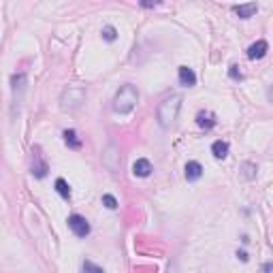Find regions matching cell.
<instances>
[{"mask_svg":"<svg viewBox=\"0 0 273 273\" xmlns=\"http://www.w3.org/2000/svg\"><path fill=\"white\" fill-rule=\"evenodd\" d=\"M179 109H181V94H171L162 98V103L158 105V124L162 128H169V126L175 124Z\"/></svg>","mask_w":273,"mask_h":273,"instance_id":"7a4b0ae2","label":"cell"},{"mask_svg":"<svg viewBox=\"0 0 273 273\" xmlns=\"http://www.w3.org/2000/svg\"><path fill=\"white\" fill-rule=\"evenodd\" d=\"M47 171H49V165H47V160L43 158V154L39 148H34V158H32V175L34 177H39L43 179L45 175H47Z\"/></svg>","mask_w":273,"mask_h":273,"instance_id":"8992f818","label":"cell"},{"mask_svg":"<svg viewBox=\"0 0 273 273\" xmlns=\"http://www.w3.org/2000/svg\"><path fill=\"white\" fill-rule=\"evenodd\" d=\"M69 229L73 231V235L75 237H79V239H86L88 235H90V222L86 220L84 216H79V214H73V216H69Z\"/></svg>","mask_w":273,"mask_h":273,"instance_id":"5b68a950","label":"cell"},{"mask_svg":"<svg viewBox=\"0 0 273 273\" xmlns=\"http://www.w3.org/2000/svg\"><path fill=\"white\" fill-rule=\"evenodd\" d=\"M64 143L69 145V148H73V150H79L81 148V139L77 136L75 130H64Z\"/></svg>","mask_w":273,"mask_h":273,"instance_id":"2e32d148","label":"cell"},{"mask_svg":"<svg viewBox=\"0 0 273 273\" xmlns=\"http://www.w3.org/2000/svg\"><path fill=\"white\" fill-rule=\"evenodd\" d=\"M184 175L188 181H198L203 177V167H201V162H196V160H190L186 169H184Z\"/></svg>","mask_w":273,"mask_h":273,"instance_id":"30bf717a","label":"cell"},{"mask_svg":"<svg viewBox=\"0 0 273 273\" xmlns=\"http://www.w3.org/2000/svg\"><path fill=\"white\" fill-rule=\"evenodd\" d=\"M152 171H154V167L148 158H136L134 160V165H132V175L134 177H150Z\"/></svg>","mask_w":273,"mask_h":273,"instance_id":"ba28073f","label":"cell"},{"mask_svg":"<svg viewBox=\"0 0 273 273\" xmlns=\"http://www.w3.org/2000/svg\"><path fill=\"white\" fill-rule=\"evenodd\" d=\"M239 175L243 179H254L256 177V165H254V162H243L239 169Z\"/></svg>","mask_w":273,"mask_h":273,"instance_id":"9a60e30c","label":"cell"},{"mask_svg":"<svg viewBox=\"0 0 273 273\" xmlns=\"http://www.w3.org/2000/svg\"><path fill=\"white\" fill-rule=\"evenodd\" d=\"M229 77L235 79V81H241V79H243V75H241V71H239L237 64H233V66L229 69Z\"/></svg>","mask_w":273,"mask_h":273,"instance_id":"44dd1931","label":"cell"},{"mask_svg":"<svg viewBox=\"0 0 273 273\" xmlns=\"http://www.w3.org/2000/svg\"><path fill=\"white\" fill-rule=\"evenodd\" d=\"M11 84H13V94L17 96V92H22V90H24V84H26V75H24V73H20V75H13Z\"/></svg>","mask_w":273,"mask_h":273,"instance_id":"e0dca14e","label":"cell"},{"mask_svg":"<svg viewBox=\"0 0 273 273\" xmlns=\"http://www.w3.org/2000/svg\"><path fill=\"white\" fill-rule=\"evenodd\" d=\"M103 167L111 173H117L120 169V148L115 143H109L103 150Z\"/></svg>","mask_w":273,"mask_h":273,"instance_id":"277c9868","label":"cell"},{"mask_svg":"<svg viewBox=\"0 0 273 273\" xmlns=\"http://www.w3.org/2000/svg\"><path fill=\"white\" fill-rule=\"evenodd\" d=\"M169 273H175V267H173V269H169Z\"/></svg>","mask_w":273,"mask_h":273,"instance_id":"cb8c5ba5","label":"cell"},{"mask_svg":"<svg viewBox=\"0 0 273 273\" xmlns=\"http://www.w3.org/2000/svg\"><path fill=\"white\" fill-rule=\"evenodd\" d=\"M212 154H214V158H218V160H224L226 156H229V143L226 141H214L212 143Z\"/></svg>","mask_w":273,"mask_h":273,"instance_id":"4fadbf2b","label":"cell"},{"mask_svg":"<svg viewBox=\"0 0 273 273\" xmlns=\"http://www.w3.org/2000/svg\"><path fill=\"white\" fill-rule=\"evenodd\" d=\"M265 273H273V262H265V269H262Z\"/></svg>","mask_w":273,"mask_h":273,"instance_id":"7402d4cb","label":"cell"},{"mask_svg":"<svg viewBox=\"0 0 273 273\" xmlns=\"http://www.w3.org/2000/svg\"><path fill=\"white\" fill-rule=\"evenodd\" d=\"M196 124L201 126L203 130H212L216 126V115L212 111H198L196 113Z\"/></svg>","mask_w":273,"mask_h":273,"instance_id":"8fae6325","label":"cell"},{"mask_svg":"<svg viewBox=\"0 0 273 273\" xmlns=\"http://www.w3.org/2000/svg\"><path fill=\"white\" fill-rule=\"evenodd\" d=\"M81 267H84V273H105V269L103 267H98L96 265V262H92V260H84V265H81Z\"/></svg>","mask_w":273,"mask_h":273,"instance_id":"ac0fdd59","label":"cell"},{"mask_svg":"<svg viewBox=\"0 0 273 273\" xmlns=\"http://www.w3.org/2000/svg\"><path fill=\"white\" fill-rule=\"evenodd\" d=\"M56 192H58L62 198H64V201H69V198H71V186L66 184L64 177H58V179H56Z\"/></svg>","mask_w":273,"mask_h":273,"instance_id":"5bb4252c","label":"cell"},{"mask_svg":"<svg viewBox=\"0 0 273 273\" xmlns=\"http://www.w3.org/2000/svg\"><path fill=\"white\" fill-rule=\"evenodd\" d=\"M267 51H269V43L260 39V41L252 43L250 47H248V58H250V60H260V58L267 56Z\"/></svg>","mask_w":273,"mask_h":273,"instance_id":"9c48e42d","label":"cell"},{"mask_svg":"<svg viewBox=\"0 0 273 273\" xmlns=\"http://www.w3.org/2000/svg\"><path fill=\"white\" fill-rule=\"evenodd\" d=\"M84 101H86V90L81 86H66L64 90H62V94H60V107L69 109V111L81 107Z\"/></svg>","mask_w":273,"mask_h":273,"instance_id":"3957f363","label":"cell"},{"mask_svg":"<svg viewBox=\"0 0 273 273\" xmlns=\"http://www.w3.org/2000/svg\"><path fill=\"white\" fill-rule=\"evenodd\" d=\"M136 103H139V92H136V88L132 84H124L113 96V111L120 115H126L136 107Z\"/></svg>","mask_w":273,"mask_h":273,"instance_id":"6da1fadb","label":"cell"},{"mask_svg":"<svg viewBox=\"0 0 273 273\" xmlns=\"http://www.w3.org/2000/svg\"><path fill=\"white\" fill-rule=\"evenodd\" d=\"M103 39L107 43H113L117 39V30L113 28V26H105V28H103Z\"/></svg>","mask_w":273,"mask_h":273,"instance_id":"d6986e66","label":"cell"},{"mask_svg":"<svg viewBox=\"0 0 273 273\" xmlns=\"http://www.w3.org/2000/svg\"><path fill=\"white\" fill-rule=\"evenodd\" d=\"M177 77H179V84L184 88H194L196 86V73L190 66H179L177 69Z\"/></svg>","mask_w":273,"mask_h":273,"instance_id":"52a82bcc","label":"cell"},{"mask_svg":"<svg viewBox=\"0 0 273 273\" xmlns=\"http://www.w3.org/2000/svg\"><path fill=\"white\" fill-rule=\"evenodd\" d=\"M258 11V5L256 3H250V5H237L235 7V13H237L241 20H250V17Z\"/></svg>","mask_w":273,"mask_h":273,"instance_id":"7c38bea8","label":"cell"},{"mask_svg":"<svg viewBox=\"0 0 273 273\" xmlns=\"http://www.w3.org/2000/svg\"><path fill=\"white\" fill-rule=\"evenodd\" d=\"M237 258H241V260L245 262V260H248V254H245V252L241 250V252H237Z\"/></svg>","mask_w":273,"mask_h":273,"instance_id":"603a6c76","label":"cell"},{"mask_svg":"<svg viewBox=\"0 0 273 273\" xmlns=\"http://www.w3.org/2000/svg\"><path fill=\"white\" fill-rule=\"evenodd\" d=\"M103 205H105L107 209H117L115 196H113V194H103Z\"/></svg>","mask_w":273,"mask_h":273,"instance_id":"ffe728a7","label":"cell"}]
</instances>
